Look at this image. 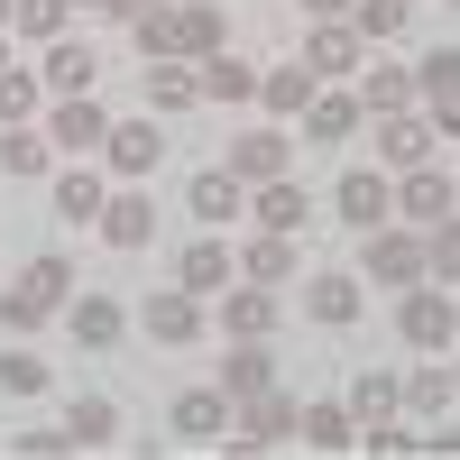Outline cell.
Here are the masks:
<instances>
[{"label":"cell","mask_w":460,"mask_h":460,"mask_svg":"<svg viewBox=\"0 0 460 460\" xmlns=\"http://www.w3.org/2000/svg\"><path fill=\"white\" fill-rule=\"evenodd\" d=\"M93 157H102V175H111V184H147V175H157V157H166L157 111H138V120H111Z\"/></svg>","instance_id":"6da1fadb"},{"label":"cell","mask_w":460,"mask_h":460,"mask_svg":"<svg viewBox=\"0 0 460 460\" xmlns=\"http://www.w3.org/2000/svg\"><path fill=\"white\" fill-rule=\"evenodd\" d=\"M414 286L424 277V230L414 221H377V230H359V286Z\"/></svg>","instance_id":"7a4b0ae2"},{"label":"cell","mask_w":460,"mask_h":460,"mask_svg":"<svg viewBox=\"0 0 460 460\" xmlns=\"http://www.w3.org/2000/svg\"><path fill=\"white\" fill-rule=\"evenodd\" d=\"M277 442H295V396H286V387H258V396L230 405L221 451H277Z\"/></svg>","instance_id":"3957f363"},{"label":"cell","mask_w":460,"mask_h":460,"mask_svg":"<svg viewBox=\"0 0 460 460\" xmlns=\"http://www.w3.org/2000/svg\"><path fill=\"white\" fill-rule=\"evenodd\" d=\"M396 341H405V350H451V341H460V323H451V286L414 277L405 304H396Z\"/></svg>","instance_id":"277c9868"},{"label":"cell","mask_w":460,"mask_h":460,"mask_svg":"<svg viewBox=\"0 0 460 460\" xmlns=\"http://www.w3.org/2000/svg\"><path fill=\"white\" fill-rule=\"evenodd\" d=\"M129 323H138L147 341H157V350H194V341H203V295H184V286H157V295H147Z\"/></svg>","instance_id":"5b68a950"},{"label":"cell","mask_w":460,"mask_h":460,"mask_svg":"<svg viewBox=\"0 0 460 460\" xmlns=\"http://www.w3.org/2000/svg\"><path fill=\"white\" fill-rule=\"evenodd\" d=\"M37 129L56 138V157H93V147H102V129H111V111H102L93 93H56L47 111H37Z\"/></svg>","instance_id":"8992f818"},{"label":"cell","mask_w":460,"mask_h":460,"mask_svg":"<svg viewBox=\"0 0 460 460\" xmlns=\"http://www.w3.org/2000/svg\"><path fill=\"white\" fill-rule=\"evenodd\" d=\"M65 323H74V350H120V341L138 332V323H129V304H120V295H102V286L65 295Z\"/></svg>","instance_id":"52a82bcc"},{"label":"cell","mask_w":460,"mask_h":460,"mask_svg":"<svg viewBox=\"0 0 460 460\" xmlns=\"http://www.w3.org/2000/svg\"><path fill=\"white\" fill-rule=\"evenodd\" d=\"M414 111H424L442 138H460V47H433L414 65Z\"/></svg>","instance_id":"ba28073f"},{"label":"cell","mask_w":460,"mask_h":460,"mask_svg":"<svg viewBox=\"0 0 460 460\" xmlns=\"http://www.w3.org/2000/svg\"><path fill=\"white\" fill-rule=\"evenodd\" d=\"M442 212H460V175L451 166H405L396 175V221H414V230H424V221H442Z\"/></svg>","instance_id":"9c48e42d"},{"label":"cell","mask_w":460,"mask_h":460,"mask_svg":"<svg viewBox=\"0 0 460 460\" xmlns=\"http://www.w3.org/2000/svg\"><path fill=\"white\" fill-rule=\"evenodd\" d=\"M230 277H240V249H230L221 230H203V240H184V249H175V286H184V295H203V304H212Z\"/></svg>","instance_id":"30bf717a"},{"label":"cell","mask_w":460,"mask_h":460,"mask_svg":"<svg viewBox=\"0 0 460 460\" xmlns=\"http://www.w3.org/2000/svg\"><path fill=\"white\" fill-rule=\"evenodd\" d=\"M332 212L350 221V230H377V221H396V175H377V166H350L332 184Z\"/></svg>","instance_id":"8fae6325"},{"label":"cell","mask_w":460,"mask_h":460,"mask_svg":"<svg viewBox=\"0 0 460 460\" xmlns=\"http://www.w3.org/2000/svg\"><path fill=\"white\" fill-rule=\"evenodd\" d=\"M277 314H286L277 286H258V277H249V286H240V277L221 286V332H230V341H267V332H277Z\"/></svg>","instance_id":"7c38bea8"},{"label":"cell","mask_w":460,"mask_h":460,"mask_svg":"<svg viewBox=\"0 0 460 460\" xmlns=\"http://www.w3.org/2000/svg\"><path fill=\"white\" fill-rule=\"evenodd\" d=\"M102 240L111 249H147V240H157V203H147V184H111V203H102Z\"/></svg>","instance_id":"4fadbf2b"},{"label":"cell","mask_w":460,"mask_h":460,"mask_svg":"<svg viewBox=\"0 0 460 460\" xmlns=\"http://www.w3.org/2000/svg\"><path fill=\"white\" fill-rule=\"evenodd\" d=\"M93 74H102V56H93L74 28L37 47V84H47V102H56V93H93Z\"/></svg>","instance_id":"5bb4252c"},{"label":"cell","mask_w":460,"mask_h":460,"mask_svg":"<svg viewBox=\"0 0 460 460\" xmlns=\"http://www.w3.org/2000/svg\"><path fill=\"white\" fill-rule=\"evenodd\" d=\"M304 65H314L323 84H341V74L368 65V37H359L350 19H314V37H304Z\"/></svg>","instance_id":"9a60e30c"},{"label":"cell","mask_w":460,"mask_h":460,"mask_svg":"<svg viewBox=\"0 0 460 460\" xmlns=\"http://www.w3.org/2000/svg\"><path fill=\"white\" fill-rule=\"evenodd\" d=\"M184 212H194L203 230H230V221H240V212H249V184H240V175H230V166H203L194 184H184Z\"/></svg>","instance_id":"2e32d148"},{"label":"cell","mask_w":460,"mask_h":460,"mask_svg":"<svg viewBox=\"0 0 460 460\" xmlns=\"http://www.w3.org/2000/svg\"><path fill=\"white\" fill-rule=\"evenodd\" d=\"M323 93V74L314 65H258V111H267V120H304V102H314Z\"/></svg>","instance_id":"e0dca14e"},{"label":"cell","mask_w":460,"mask_h":460,"mask_svg":"<svg viewBox=\"0 0 460 460\" xmlns=\"http://www.w3.org/2000/svg\"><path fill=\"white\" fill-rule=\"evenodd\" d=\"M433 138H442V129L405 102V111H387V120H377V157H387V175H405V166H424V157H433Z\"/></svg>","instance_id":"ac0fdd59"},{"label":"cell","mask_w":460,"mask_h":460,"mask_svg":"<svg viewBox=\"0 0 460 460\" xmlns=\"http://www.w3.org/2000/svg\"><path fill=\"white\" fill-rule=\"evenodd\" d=\"M359 304H368V295H359L350 267H323V277H304V314H314L323 332H350V323H359Z\"/></svg>","instance_id":"d6986e66"},{"label":"cell","mask_w":460,"mask_h":460,"mask_svg":"<svg viewBox=\"0 0 460 460\" xmlns=\"http://www.w3.org/2000/svg\"><path fill=\"white\" fill-rule=\"evenodd\" d=\"M295 442L304 451H359V414L341 396H314V405H295Z\"/></svg>","instance_id":"ffe728a7"},{"label":"cell","mask_w":460,"mask_h":460,"mask_svg":"<svg viewBox=\"0 0 460 460\" xmlns=\"http://www.w3.org/2000/svg\"><path fill=\"white\" fill-rule=\"evenodd\" d=\"M249 212H258V230H286V240H304V221H314V194H304L295 175H267V184H249Z\"/></svg>","instance_id":"44dd1931"},{"label":"cell","mask_w":460,"mask_h":460,"mask_svg":"<svg viewBox=\"0 0 460 460\" xmlns=\"http://www.w3.org/2000/svg\"><path fill=\"white\" fill-rule=\"evenodd\" d=\"M0 175H19V184H47V175H56V138L37 129V120H10V129H0Z\"/></svg>","instance_id":"7402d4cb"},{"label":"cell","mask_w":460,"mask_h":460,"mask_svg":"<svg viewBox=\"0 0 460 460\" xmlns=\"http://www.w3.org/2000/svg\"><path fill=\"white\" fill-rule=\"evenodd\" d=\"M230 175H240V184L295 175V147H286V129H240V138H230Z\"/></svg>","instance_id":"603a6c76"},{"label":"cell","mask_w":460,"mask_h":460,"mask_svg":"<svg viewBox=\"0 0 460 460\" xmlns=\"http://www.w3.org/2000/svg\"><path fill=\"white\" fill-rule=\"evenodd\" d=\"M166 433H175V442H221V433H230V396H221V387H184L175 414H166Z\"/></svg>","instance_id":"cb8c5ba5"},{"label":"cell","mask_w":460,"mask_h":460,"mask_svg":"<svg viewBox=\"0 0 460 460\" xmlns=\"http://www.w3.org/2000/svg\"><path fill=\"white\" fill-rule=\"evenodd\" d=\"M47 194H56V212H65V221H102V203H111V175L74 157L65 175H47Z\"/></svg>","instance_id":"d4e9b609"},{"label":"cell","mask_w":460,"mask_h":460,"mask_svg":"<svg viewBox=\"0 0 460 460\" xmlns=\"http://www.w3.org/2000/svg\"><path fill=\"white\" fill-rule=\"evenodd\" d=\"M304 138H314V147H341V138H359V93H314V102H304Z\"/></svg>","instance_id":"484cf974"},{"label":"cell","mask_w":460,"mask_h":460,"mask_svg":"<svg viewBox=\"0 0 460 460\" xmlns=\"http://www.w3.org/2000/svg\"><path fill=\"white\" fill-rule=\"evenodd\" d=\"M194 84H203V102H258V65L249 56H194Z\"/></svg>","instance_id":"4316f807"},{"label":"cell","mask_w":460,"mask_h":460,"mask_svg":"<svg viewBox=\"0 0 460 460\" xmlns=\"http://www.w3.org/2000/svg\"><path fill=\"white\" fill-rule=\"evenodd\" d=\"M258 387H277V350H267V341H230V359H221V396L240 405V396H258Z\"/></svg>","instance_id":"83f0119b"},{"label":"cell","mask_w":460,"mask_h":460,"mask_svg":"<svg viewBox=\"0 0 460 460\" xmlns=\"http://www.w3.org/2000/svg\"><path fill=\"white\" fill-rule=\"evenodd\" d=\"M414 102V65H359V120H387Z\"/></svg>","instance_id":"f1b7e54d"},{"label":"cell","mask_w":460,"mask_h":460,"mask_svg":"<svg viewBox=\"0 0 460 460\" xmlns=\"http://www.w3.org/2000/svg\"><path fill=\"white\" fill-rule=\"evenodd\" d=\"M451 405H460V396H451V368L424 350V368H405V414H414V424H442Z\"/></svg>","instance_id":"f546056e"},{"label":"cell","mask_w":460,"mask_h":460,"mask_svg":"<svg viewBox=\"0 0 460 460\" xmlns=\"http://www.w3.org/2000/svg\"><path fill=\"white\" fill-rule=\"evenodd\" d=\"M341 405H350L359 424H377V414H405V368H359Z\"/></svg>","instance_id":"4dcf8cb0"},{"label":"cell","mask_w":460,"mask_h":460,"mask_svg":"<svg viewBox=\"0 0 460 460\" xmlns=\"http://www.w3.org/2000/svg\"><path fill=\"white\" fill-rule=\"evenodd\" d=\"M175 47H184V65L230 47V28H221V10H212V0H175Z\"/></svg>","instance_id":"1f68e13d"},{"label":"cell","mask_w":460,"mask_h":460,"mask_svg":"<svg viewBox=\"0 0 460 460\" xmlns=\"http://www.w3.org/2000/svg\"><path fill=\"white\" fill-rule=\"evenodd\" d=\"M138 74H147V111H157V120H175V111L203 102V84H194V65H184V56H175V65H138Z\"/></svg>","instance_id":"d6a6232c"},{"label":"cell","mask_w":460,"mask_h":460,"mask_svg":"<svg viewBox=\"0 0 460 460\" xmlns=\"http://www.w3.org/2000/svg\"><path fill=\"white\" fill-rule=\"evenodd\" d=\"M65 433H74V451H111V442H120V405H111V396H74Z\"/></svg>","instance_id":"836d02e7"},{"label":"cell","mask_w":460,"mask_h":460,"mask_svg":"<svg viewBox=\"0 0 460 460\" xmlns=\"http://www.w3.org/2000/svg\"><path fill=\"white\" fill-rule=\"evenodd\" d=\"M240 277H258V286H295V240H286V230H258V240L240 249Z\"/></svg>","instance_id":"e575fe53"},{"label":"cell","mask_w":460,"mask_h":460,"mask_svg":"<svg viewBox=\"0 0 460 460\" xmlns=\"http://www.w3.org/2000/svg\"><path fill=\"white\" fill-rule=\"evenodd\" d=\"M129 37H138V65H175L184 47H175V0H147V10L129 19Z\"/></svg>","instance_id":"d590c367"},{"label":"cell","mask_w":460,"mask_h":460,"mask_svg":"<svg viewBox=\"0 0 460 460\" xmlns=\"http://www.w3.org/2000/svg\"><path fill=\"white\" fill-rule=\"evenodd\" d=\"M19 286H28L37 304H56V314H65V295L84 286V277H74V258H65V249H37V258L19 267Z\"/></svg>","instance_id":"8d00e7d4"},{"label":"cell","mask_w":460,"mask_h":460,"mask_svg":"<svg viewBox=\"0 0 460 460\" xmlns=\"http://www.w3.org/2000/svg\"><path fill=\"white\" fill-rule=\"evenodd\" d=\"M37 111H47L37 65H0V129H10V120H37Z\"/></svg>","instance_id":"74e56055"},{"label":"cell","mask_w":460,"mask_h":460,"mask_svg":"<svg viewBox=\"0 0 460 460\" xmlns=\"http://www.w3.org/2000/svg\"><path fill=\"white\" fill-rule=\"evenodd\" d=\"M424 277H433V286H460V212L424 221Z\"/></svg>","instance_id":"f35d334b"},{"label":"cell","mask_w":460,"mask_h":460,"mask_svg":"<svg viewBox=\"0 0 460 460\" xmlns=\"http://www.w3.org/2000/svg\"><path fill=\"white\" fill-rule=\"evenodd\" d=\"M0 387H10V396H47V387H56V368L37 359L28 341H10V350H0Z\"/></svg>","instance_id":"ab89813d"},{"label":"cell","mask_w":460,"mask_h":460,"mask_svg":"<svg viewBox=\"0 0 460 460\" xmlns=\"http://www.w3.org/2000/svg\"><path fill=\"white\" fill-rule=\"evenodd\" d=\"M47 323H56V304H37L28 286H0V332H10V341H37Z\"/></svg>","instance_id":"60d3db41"},{"label":"cell","mask_w":460,"mask_h":460,"mask_svg":"<svg viewBox=\"0 0 460 460\" xmlns=\"http://www.w3.org/2000/svg\"><path fill=\"white\" fill-rule=\"evenodd\" d=\"M350 28L368 37V47H377V37H405L414 28V0H350Z\"/></svg>","instance_id":"b9f144b4"},{"label":"cell","mask_w":460,"mask_h":460,"mask_svg":"<svg viewBox=\"0 0 460 460\" xmlns=\"http://www.w3.org/2000/svg\"><path fill=\"white\" fill-rule=\"evenodd\" d=\"M65 19H74V0H19V10H10V28L37 37V47H47V37H65Z\"/></svg>","instance_id":"7bdbcfd3"},{"label":"cell","mask_w":460,"mask_h":460,"mask_svg":"<svg viewBox=\"0 0 460 460\" xmlns=\"http://www.w3.org/2000/svg\"><path fill=\"white\" fill-rule=\"evenodd\" d=\"M10 451H19V460H74V433H65V424H47V433H10Z\"/></svg>","instance_id":"ee69618b"},{"label":"cell","mask_w":460,"mask_h":460,"mask_svg":"<svg viewBox=\"0 0 460 460\" xmlns=\"http://www.w3.org/2000/svg\"><path fill=\"white\" fill-rule=\"evenodd\" d=\"M304 10H314V19H350V0H304Z\"/></svg>","instance_id":"f6af8a7d"},{"label":"cell","mask_w":460,"mask_h":460,"mask_svg":"<svg viewBox=\"0 0 460 460\" xmlns=\"http://www.w3.org/2000/svg\"><path fill=\"white\" fill-rule=\"evenodd\" d=\"M147 10V0H102V19H138Z\"/></svg>","instance_id":"bcb514c9"},{"label":"cell","mask_w":460,"mask_h":460,"mask_svg":"<svg viewBox=\"0 0 460 460\" xmlns=\"http://www.w3.org/2000/svg\"><path fill=\"white\" fill-rule=\"evenodd\" d=\"M10 10H19V0H0V28H10Z\"/></svg>","instance_id":"7dc6e473"},{"label":"cell","mask_w":460,"mask_h":460,"mask_svg":"<svg viewBox=\"0 0 460 460\" xmlns=\"http://www.w3.org/2000/svg\"><path fill=\"white\" fill-rule=\"evenodd\" d=\"M451 323H460V286H451Z\"/></svg>","instance_id":"c3c4849f"},{"label":"cell","mask_w":460,"mask_h":460,"mask_svg":"<svg viewBox=\"0 0 460 460\" xmlns=\"http://www.w3.org/2000/svg\"><path fill=\"white\" fill-rule=\"evenodd\" d=\"M74 10H102V0H74Z\"/></svg>","instance_id":"681fc988"},{"label":"cell","mask_w":460,"mask_h":460,"mask_svg":"<svg viewBox=\"0 0 460 460\" xmlns=\"http://www.w3.org/2000/svg\"><path fill=\"white\" fill-rule=\"evenodd\" d=\"M0 65H10V37H0Z\"/></svg>","instance_id":"f907efd6"},{"label":"cell","mask_w":460,"mask_h":460,"mask_svg":"<svg viewBox=\"0 0 460 460\" xmlns=\"http://www.w3.org/2000/svg\"><path fill=\"white\" fill-rule=\"evenodd\" d=\"M451 396H460V368H451Z\"/></svg>","instance_id":"816d5d0a"},{"label":"cell","mask_w":460,"mask_h":460,"mask_svg":"<svg viewBox=\"0 0 460 460\" xmlns=\"http://www.w3.org/2000/svg\"><path fill=\"white\" fill-rule=\"evenodd\" d=\"M451 10H460V0H451Z\"/></svg>","instance_id":"f5cc1de1"}]
</instances>
